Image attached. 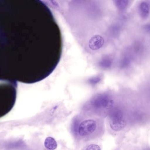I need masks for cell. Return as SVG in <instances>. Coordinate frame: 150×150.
I'll use <instances>...</instances> for the list:
<instances>
[{
  "instance_id": "6da1fadb",
  "label": "cell",
  "mask_w": 150,
  "mask_h": 150,
  "mask_svg": "<svg viewBox=\"0 0 150 150\" xmlns=\"http://www.w3.org/2000/svg\"><path fill=\"white\" fill-rule=\"evenodd\" d=\"M0 41L8 72L16 82L44 79L62 56L60 28L41 1H0Z\"/></svg>"
},
{
  "instance_id": "5b68a950",
  "label": "cell",
  "mask_w": 150,
  "mask_h": 150,
  "mask_svg": "<svg viewBox=\"0 0 150 150\" xmlns=\"http://www.w3.org/2000/svg\"><path fill=\"white\" fill-rule=\"evenodd\" d=\"M85 150H101V148L98 145L92 144L88 146Z\"/></svg>"
},
{
  "instance_id": "277c9868",
  "label": "cell",
  "mask_w": 150,
  "mask_h": 150,
  "mask_svg": "<svg viewBox=\"0 0 150 150\" xmlns=\"http://www.w3.org/2000/svg\"><path fill=\"white\" fill-rule=\"evenodd\" d=\"M126 119L121 110H117L111 112L109 123L110 128L116 131L121 130L126 125Z\"/></svg>"
},
{
  "instance_id": "7a4b0ae2",
  "label": "cell",
  "mask_w": 150,
  "mask_h": 150,
  "mask_svg": "<svg viewBox=\"0 0 150 150\" xmlns=\"http://www.w3.org/2000/svg\"><path fill=\"white\" fill-rule=\"evenodd\" d=\"M103 125L100 118L89 113L77 116L73 122V133L80 141L92 140L100 136Z\"/></svg>"
},
{
  "instance_id": "3957f363",
  "label": "cell",
  "mask_w": 150,
  "mask_h": 150,
  "mask_svg": "<svg viewBox=\"0 0 150 150\" xmlns=\"http://www.w3.org/2000/svg\"><path fill=\"white\" fill-rule=\"evenodd\" d=\"M17 88L16 81L0 80V117L8 114L14 106Z\"/></svg>"
}]
</instances>
